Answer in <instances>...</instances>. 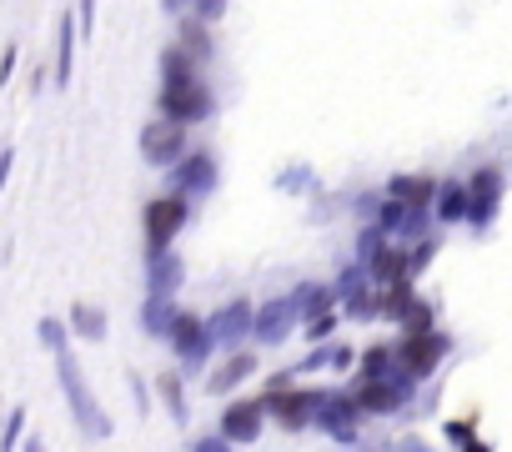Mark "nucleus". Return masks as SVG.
I'll use <instances>...</instances> for the list:
<instances>
[{
    "mask_svg": "<svg viewBox=\"0 0 512 452\" xmlns=\"http://www.w3.org/2000/svg\"><path fill=\"white\" fill-rule=\"evenodd\" d=\"M6 161H11V156H6V151H0V176H6Z\"/></svg>",
    "mask_w": 512,
    "mask_h": 452,
    "instance_id": "nucleus-25",
    "label": "nucleus"
},
{
    "mask_svg": "<svg viewBox=\"0 0 512 452\" xmlns=\"http://www.w3.org/2000/svg\"><path fill=\"white\" fill-rule=\"evenodd\" d=\"M156 106H161V116H166V121H181V126L206 121V116L216 111V101H211V91H206L201 71H196V76H166V81H161Z\"/></svg>",
    "mask_w": 512,
    "mask_h": 452,
    "instance_id": "nucleus-1",
    "label": "nucleus"
},
{
    "mask_svg": "<svg viewBox=\"0 0 512 452\" xmlns=\"http://www.w3.org/2000/svg\"><path fill=\"white\" fill-rule=\"evenodd\" d=\"M71 56H76V16H61V51H56V86L71 81Z\"/></svg>",
    "mask_w": 512,
    "mask_h": 452,
    "instance_id": "nucleus-13",
    "label": "nucleus"
},
{
    "mask_svg": "<svg viewBox=\"0 0 512 452\" xmlns=\"http://www.w3.org/2000/svg\"><path fill=\"white\" fill-rule=\"evenodd\" d=\"M161 71H166V76H196V71H201V61H196V56H191V51L176 41V46H166V56H161Z\"/></svg>",
    "mask_w": 512,
    "mask_h": 452,
    "instance_id": "nucleus-15",
    "label": "nucleus"
},
{
    "mask_svg": "<svg viewBox=\"0 0 512 452\" xmlns=\"http://www.w3.org/2000/svg\"><path fill=\"white\" fill-rule=\"evenodd\" d=\"M442 357H447V337L442 332H407V342L397 347V362H402L407 377H427Z\"/></svg>",
    "mask_w": 512,
    "mask_h": 452,
    "instance_id": "nucleus-4",
    "label": "nucleus"
},
{
    "mask_svg": "<svg viewBox=\"0 0 512 452\" xmlns=\"http://www.w3.org/2000/svg\"><path fill=\"white\" fill-rule=\"evenodd\" d=\"M161 6H166V11H181V6H186V0H161Z\"/></svg>",
    "mask_w": 512,
    "mask_h": 452,
    "instance_id": "nucleus-24",
    "label": "nucleus"
},
{
    "mask_svg": "<svg viewBox=\"0 0 512 452\" xmlns=\"http://www.w3.org/2000/svg\"><path fill=\"white\" fill-rule=\"evenodd\" d=\"M387 362H392V352H387V347H372V352H367V362H362V377H382V372H387Z\"/></svg>",
    "mask_w": 512,
    "mask_h": 452,
    "instance_id": "nucleus-19",
    "label": "nucleus"
},
{
    "mask_svg": "<svg viewBox=\"0 0 512 452\" xmlns=\"http://www.w3.org/2000/svg\"><path fill=\"white\" fill-rule=\"evenodd\" d=\"M186 216H191L186 191H166V196H151V201H146V247H151L156 257L176 242V232L186 226Z\"/></svg>",
    "mask_w": 512,
    "mask_h": 452,
    "instance_id": "nucleus-2",
    "label": "nucleus"
},
{
    "mask_svg": "<svg viewBox=\"0 0 512 452\" xmlns=\"http://www.w3.org/2000/svg\"><path fill=\"white\" fill-rule=\"evenodd\" d=\"M191 452H226V447H216V442H196Z\"/></svg>",
    "mask_w": 512,
    "mask_h": 452,
    "instance_id": "nucleus-23",
    "label": "nucleus"
},
{
    "mask_svg": "<svg viewBox=\"0 0 512 452\" xmlns=\"http://www.w3.org/2000/svg\"><path fill=\"white\" fill-rule=\"evenodd\" d=\"M161 392H166V407H171L176 417H186V402H181V382H176V372L161 377Z\"/></svg>",
    "mask_w": 512,
    "mask_h": 452,
    "instance_id": "nucleus-18",
    "label": "nucleus"
},
{
    "mask_svg": "<svg viewBox=\"0 0 512 452\" xmlns=\"http://www.w3.org/2000/svg\"><path fill=\"white\" fill-rule=\"evenodd\" d=\"M176 41H181V46H186V51H191L196 61H206V56H211V26H206L201 16H186V21H181V36H176Z\"/></svg>",
    "mask_w": 512,
    "mask_h": 452,
    "instance_id": "nucleus-12",
    "label": "nucleus"
},
{
    "mask_svg": "<svg viewBox=\"0 0 512 452\" xmlns=\"http://www.w3.org/2000/svg\"><path fill=\"white\" fill-rule=\"evenodd\" d=\"M141 156H146V166H176L186 156V126L181 121H151L141 131Z\"/></svg>",
    "mask_w": 512,
    "mask_h": 452,
    "instance_id": "nucleus-3",
    "label": "nucleus"
},
{
    "mask_svg": "<svg viewBox=\"0 0 512 452\" xmlns=\"http://www.w3.org/2000/svg\"><path fill=\"white\" fill-rule=\"evenodd\" d=\"M91 21H96V0H81V31L91 36Z\"/></svg>",
    "mask_w": 512,
    "mask_h": 452,
    "instance_id": "nucleus-22",
    "label": "nucleus"
},
{
    "mask_svg": "<svg viewBox=\"0 0 512 452\" xmlns=\"http://www.w3.org/2000/svg\"><path fill=\"white\" fill-rule=\"evenodd\" d=\"M387 196H392L397 206L422 211V206H432V201H437V176H427V171H417V176H392Z\"/></svg>",
    "mask_w": 512,
    "mask_h": 452,
    "instance_id": "nucleus-9",
    "label": "nucleus"
},
{
    "mask_svg": "<svg viewBox=\"0 0 512 452\" xmlns=\"http://www.w3.org/2000/svg\"><path fill=\"white\" fill-rule=\"evenodd\" d=\"M246 322H251V307H246V302H241V307H231V312H226V317H221V332H226V337H231V332H236V327H241V332H246Z\"/></svg>",
    "mask_w": 512,
    "mask_h": 452,
    "instance_id": "nucleus-20",
    "label": "nucleus"
},
{
    "mask_svg": "<svg viewBox=\"0 0 512 452\" xmlns=\"http://www.w3.org/2000/svg\"><path fill=\"white\" fill-rule=\"evenodd\" d=\"M497 196H502V176L492 166H482L472 181H467V221H487L497 211Z\"/></svg>",
    "mask_w": 512,
    "mask_h": 452,
    "instance_id": "nucleus-6",
    "label": "nucleus"
},
{
    "mask_svg": "<svg viewBox=\"0 0 512 452\" xmlns=\"http://www.w3.org/2000/svg\"><path fill=\"white\" fill-rule=\"evenodd\" d=\"M71 322H76V332H86V337H101V332H106L96 307H76V312H71Z\"/></svg>",
    "mask_w": 512,
    "mask_h": 452,
    "instance_id": "nucleus-17",
    "label": "nucleus"
},
{
    "mask_svg": "<svg viewBox=\"0 0 512 452\" xmlns=\"http://www.w3.org/2000/svg\"><path fill=\"white\" fill-rule=\"evenodd\" d=\"M221 11H226V0H196V16H201L206 26H211V21H216Z\"/></svg>",
    "mask_w": 512,
    "mask_h": 452,
    "instance_id": "nucleus-21",
    "label": "nucleus"
},
{
    "mask_svg": "<svg viewBox=\"0 0 512 452\" xmlns=\"http://www.w3.org/2000/svg\"><path fill=\"white\" fill-rule=\"evenodd\" d=\"M176 181H181V191H211V186H216V161H211V151H186V156L176 161Z\"/></svg>",
    "mask_w": 512,
    "mask_h": 452,
    "instance_id": "nucleus-10",
    "label": "nucleus"
},
{
    "mask_svg": "<svg viewBox=\"0 0 512 452\" xmlns=\"http://www.w3.org/2000/svg\"><path fill=\"white\" fill-rule=\"evenodd\" d=\"M437 211H442V221H462V216H467V186L447 181V186H442V201H437Z\"/></svg>",
    "mask_w": 512,
    "mask_h": 452,
    "instance_id": "nucleus-16",
    "label": "nucleus"
},
{
    "mask_svg": "<svg viewBox=\"0 0 512 452\" xmlns=\"http://www.w3.org/2000/svg\"><path fill=\"white\" fill-rule=\"evenodd\" d=\"M352 407H357V412H392V407H402V387H397V382H382V377H367V382L357 387Z\"/></svg>",
    "mask_w": 512,
    "mask_h": 452,
    "instance_id": "nucleus-11",
    "label": "nucleus"
},
{
    "mask_svg": "<svg viewBox=\"0 0 512 452\" xmlns=\"http://www.w3.org/2000/svg\"><path fill=\"white\" fill-rule=\"evenodd\" d=\"M166 332H171V347H176L186 362H201V357H206V347H211V332H206V327H201V317H191V312H181Z\"/></svg>",
    "mask_w": 512,
    "mask_h": 452,
    "instance_id": "nucleus-7",
    "label": "nucleus"
},
{
    "mask_svg": "<svg viewBox=\"0 0 512 452\" xmlns=\"http://www.w3.org/2000/svg\"><path fill=\"white\" fill-rule=\"evenodd\" d=\"M322 397H312V392H272V397H262V407L282 422V427H307L312 422V407H317Z\"/></svg>",
    "mask_w": 512,
    "mask_h": 452,
    "instance_id": "nucleus-8",
    "label": "nucleus"
},
{
    "mask_svg": "<svg viewBox=\"0 0 512 452\" xmlns=\"http://www.w3.org/2000/svg\"><path fill=\"white\" fill-rule=\"evenodd\" d=\"M262 417H267L262 397H256V402H231V407L221 412L226 442H256V432H262Z\"/></svg>",
    "mask_w": 512,
    "mask_h": 452,
    "instance_id": "nucleus-5",
    "label": "nucleus"
},
{
    "mask_svg": "<svg viewBox=\"0 0 512 452\" xmlns=\"http://www.w3.org/2000/svg\"><path fill=\"white\" fill-rule=\"evenodd\" d=\"M251 372H256V362H251V357L241 352V357H231V362H226V367H221V372L211 377V392H231V387H236L241 377H251Z\"/></svg>",
    "mask_w": 512,
    "mask_h": 452,
    "instance_id": "nucleus-14",
    "label": "nucleus"
}]
</instances>
